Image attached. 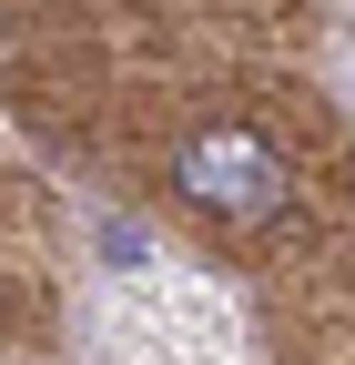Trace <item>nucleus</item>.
Listing matches in <instances>:
<instances>
[{
    "label": "nucleus",
    "instance_id": "1",
    "mask_svg": "<svg viewBox=\"0 0 355 365\" xmlns=\"http://www.w3.org/2000/svg\"><path fill=\"white\" fill-rule=\"evenodd\" d=\"M173 193L193 213H213V223H274L284 193H294V173H284V153L264 143L254 122L203 112V122L173 132Z\"/></svg>",
    "mask_w": 355,
    "mask_h": 365
}]
</instances>
